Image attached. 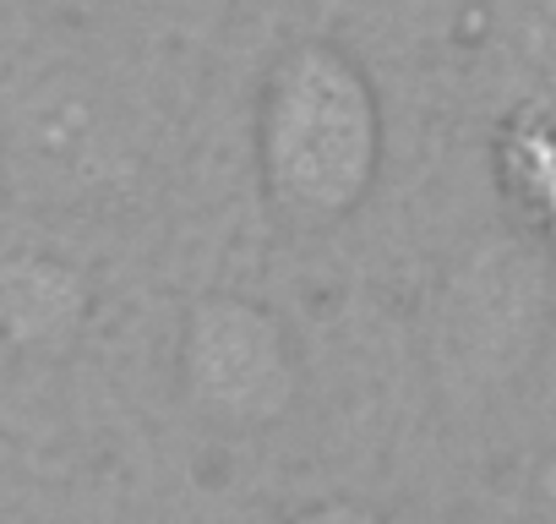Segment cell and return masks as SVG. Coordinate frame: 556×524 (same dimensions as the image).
<instances>
[{
    "label": "cell",
    "mask_w": 556,
    "mask_h": 524,
    "mask_svg": "<svg viewBox=\"0 0 556 524\" xmlns=\"http://www.w3.org/2000/svg\"><path fill=\"white\" fill-rule=\"evenodd\" d=\"M256 186L295 229H333L366 208L388 153L382 93L339 39H290L256 88Z\"/></svg>",
    "instance_id": "cell-1"
},
{
    "label": "cell",
    "mask_w": 556,
    "mask_h": 524,
    "mask_svg": "<svg viewBox=\"0 0 556 524\" xmlns=\"http://www.w3.org/2000/svg\"><path fill=\"white\" fill-rule=\"evenodd\" d=\"M142 153V104L88 55H34L0 88V180L23 208H104L137 180Z\"/></svg>",
    "instance_id": "cell-2"
},
{
    "label": "cell",
    "mask_w": 556,
    "mask_h": 524,
    "mask_svg": "<svg viewBox=\"0 0 556 524\" xmlns=\"http://www.w3.org/2000/svg\"><path fill=\"white\" fill-rule=\"evenodd\" d=\"M556 246L496 229L475 240L431 290L426 366L453 410H485L513 394L556 328Z\"/></svg>",
    "instance_id": "cell-3"
},
{
    "label": "cell",
    "mask_w": 556,
    "mask_h": 524,
    "mask_svg": "<svg viewBox=\"0 0 556 524\" xmlns=\"http://www.w3.org/2000/svg\"><path fill=\"white\" fill-rule=\"evenodd\" d=\"M186 404L224 432H267L301 404V350L273 307L207 290L186 307L175 339Z\"/></svg>",
    "instance_id": "cell-4"
},
{
    "label": "cell",
    "mask_w": 556,
    "mask_h": 524,
    "mask_svg": "<svg viewBox=\"0 0 556 524\" xmlns=\"http://www.w3.org/2000/svg\"><path fill=\"white\" fill-rule=\"evenodd\" d=\"M93 307L83 269L50 251L0 257V345L17 355H61L77 345Z\"/></svg>",
    "instance_id": "cell-5"
},
{
    "label": "cell",
    "mask_w": 556,
    "mask_h": 524,
    "mask_svg": "<svg viewBox=\"0 0 556 524\" xmlns=\"http://www.w3.org/2000/svg\"><path fill=\"white\" fill-rule=\"evenodd\" d=\"M491 180L507 224L556 246V110L518 104L491 137Z\"/></svg>",
    "instance_id": "cell-6"
},
{
    "label": "cell",
    "mask_w": 556,
    "mask_h": 524,
    "mask_svg": "<svg viewBox=\"0 0 556 524\" xmlns=\"http://www.w3.org/2000/svg\"><path fill=\"white\" fill-rule=\"evenodd\" d=\"M285 524H388V513L366 497H317V502L295 508Z\"/></svg>",
    "instance_id": "cell-7"
}]
</instances>
